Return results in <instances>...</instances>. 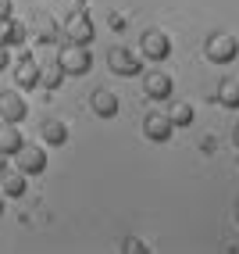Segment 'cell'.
Here are the masks:
<instances>
[{
  "instance_id": "7402d4cb",
  "label": "cell",
  "mask_w": 239,
  "mask_h": 254,
  "mask_svg": "<svg viewBox=\"0 0 239 254\" xmlns=\"http://www.w3.org/2000/svg\"><path fill=\"white\" fill-rule=\"evenodd\" d=\"M11 64V47H0V72H7Z\"/></svg>"
},
{
  "instance_id": "83f0119b",
  "label": "cell",
  "mask_w": 239,
  "mask_h": 254,
  "mask_svg": "<svg viewBox=\"0 0 239 254\" xmlns=\"http://www.w3.org/2000/svg\"><path fill=\"white\" fill-rule=\"evenodd\" d=\"M0 126H4V122H0Z\"/></svg>"
},
{
  "instance_id": "7a4b0ae2",
  "label": "cell",
  "mask_w": 239,
  "mask_h": 254,
  "mask_svg": "<svg viewBox=\"0 0 239 254\" xmlns=\"http://www.w3.org/2000/svg\"><path fill=\"white\" fill-rule=\"evenodd\" d=\"M203 54H207L211 64H232L239 58V40L232 32H214V36H207V43H203Z\"/></svg>"
},
{
  "instance_id": "5b68a950",
  "label": "cell",
  "mask_w": 239,
  "mask_h": 254,
  "mask_svg": "<svg viewBox=\"0 0 239 254\" xmlns=\"http://www.w3.org/2000/svg\"><path fill=\"white\" fill-rule=\"evenodd\" d=\"M107 64H111V72L122 75V79H132V75L143 72V58L132 54L129 47H111L107 50Z\"/></svg>"
},
{
  "instance_id": "603a6c76",
  "label": "cell",
  "mask_w": 239,
  "mask_h": 254,
  "mask_svg": "<svg viewBox=\"0 0 239 254\" xmlns=\"http://www.w3.org/2000/svg\"><path fill=\"white\" fill-rule=\"evenodd\" d=\"M111 29H125V18H122V14H111Z\"/></svg>"
},
{
  "instance_id": "f1b7e54d",
  "label": "cell",
  "mask_w": 239,
  "mask_h": 254,
  "mask_svg": "<svg viewBox=\"0 0 239 254\" xmlns=\"http://www.w3.org/2000/svg\"><path fill=\"white\" fill-rule=\"evenodd\" d=\"M236 218H239V215H236Z\"/></svg>"
},
{
  "instance_id": "4316f807",
  "label": "cell",
  "mask_w": 239,
  "mask_h": 254,
  "mask_svg": "<svg viewBox=\"0 0 239 254\" xmlns=\"http://www.w3.org/2000/svg\"><path fill=\"white\" fill-rule=\"evenodd\" d=\"M82 4H86V0H82Z\"/></svg>"
},
{
  "instance_id": "ac0fdd59",
  "label": "cell",
  "mask_w": 239,
  "mask_h": 254,
  "mask_svg": "<svg viewBox=\"0 0 239 254\" xmlns=\"http://www.w3.org/2000/svg\"><path fill=\"white\" fill-rule=\"evenodd\" d=\"M193 118H196V111H193V104H172V111H168V122H172L175 129H186V126H193Z\"/></svg>"
},
{
  "instance_id": "ba28073f",
  "label": "cell",
  "mask_w": 239,
  "mask_h": 254,
  "mask_svg": "<svg viewBox=\"0 0 239 254\" xmlns=\"http://www.w3.org/2000/svg\"><path fill=\"white\" fill-rule=\"evenodd\" d=\"M140 50H143L146 61H164L172 54V40H168V32H161V29H146L140 36Z\"/></svg>"
},
{
  "instance_id": "ffe728a7",
  "label": "cell",
  "mask_w": 239,
  "mask_h": 254,
  "mask_svg": "<svg viewBox=\"0 0 239 254\" xmlns=\"http://www.w3.org/2000/svg\"><path fill=\"white\" fill-rule=\"evenodd\" d=\"M122 251H129V254H146L150 247H146L143 240H136V236H129V240H125V247H122Z\"/></svg>"
},
{
  "instance_id": "9a60e30c",
  "label": "cell",
  "mask_w": 239,
  "mask_h": 254,
  "mask_svg": "<svg viewBox=\"0 0 239 254\" xmlns=\"http://www.w3.org/2000/svg\"><path fill=\"white\" fill-rule=\"evenodd\" d=\"M25 172H7L4 168V183H0V193L4 197H11V200H18V197H25Z\"/></svg>"
},
{
  "instance_id": "7c38bea8",
  "label": "cell",
  "mask_w": 239,
  "mask_h": 254,
  "mask_svg": "<svg viewBox=\"0 0 239 254\" xmlns=\"http://www.w3.org/2000/svg\"><path fill=\"white\" fill-rule=\"evenodd\" d=\"M90 108H93V115H100V118H114L118 111H122V100H118L111 90H93Z\"/></svg>"
},
{
  "instance_id": "5bb4252c",
  "label": "cell",
  "mask_w": 239,
  "mask_h": 254,
  "mask_svg": "<svg viewBox=\"0 0 239 254\" xmlns=\"http://www.w3.org/2000/svg\"><path fill=\"white\" fill-rule=\"evenodd\" d=\"M40 136H43V143H50V147H64V143H68V126L57 122V118H47V122L40 126Z\"/></svg>"
},
{
  "instance_id": "8fae6325",
  "label": "cell",
  "mask_w": 239,
  "mask_h": 254,
  "mask_svg": "<svg viewBox=\"0 0 239 254\" xmlns=\"http://www.w3.org/2000/svg\"><path fill=\"white\" fill-rule=\"evenodd\" d=\"M172 132H175V126L168 122V115L150 111V115L143 118V136H146V140H153V143H164V140H172Z\"/></svg>"
},
{
  "instance_id": "44dd1931",
  "label": "cell",
  "mask_w": 239,
  "mask_h": 254,
  "mask_svg": "<svg viewBox=\"0 0 239 254\" xmlns=\"http://www.w3.org/2000/svg\"><path fill=\"white\" fill-rule=\"evenodd\" d=\"M14 14V0H0V18H11Z\"/></svg>"
},
{
  "instance_id": "484cf974",
  "label": "cell",
  "mask_w": 239,
  "mask_h": 254,
  "mask_svg": "<svg viewBox=\"0 0 239 254\" xmlns=\"http://www.w3.org/2000/svg\"><path fill=\"white\" fill-rule=\"evenodd\" d=\"M0 211H4V193H0Z\"/></svg>"
},
{
  "instance_id": "30bf717a",
  "label": "cell",
  "mask_w": 239,
  "mask_h": 254,
  "mask_svg": "<svg viewBox=\"0 0 239 254\" xmlns=\"http://www.w3.org/2000/svg\"><path fill=\"white\" fill-rule=\"evenodd\" d=\"M172 90H175V82H172V75H168V72H150V75H143V93H146V100H168V97H172Z\"/></svg>"
},
{
  "instance_id": "3957f363",
  "label": "cell",
  "mask_w": 239,
  "mask_h": 254,
  "mask_svg": "<svg viewBox=\"0 0 239 254\" xmlns=\"http://www.w3.org/2000/svg\"><path fill=\"white\" fill-rule=\"evenodd\" d=\"M11 161H14V168L25 172V176H43V172H47V150L36 147V143H22V147L11 154Z\"/></svg>"
},
{
  "instance_id": "d4e9b609",
  "label": "cell",
  "mask_w": 239,
  "mask_h": 254,
  "mask_svg": "<svg viewBox=\"0 0 239 254\" xmlns=\"http://www.w3.org/2000/svg\"><path fill=\"white\" fill-rule=\"evenodd\" d=\"M232 143H236V150H239V129H236V132H232Z\"/></svg>"
},
{
  "instance_id": "4fadbf2b",
  "label": "cell",
  "mask_w": 239,
  "mask_h": 254,
  "mask_svg": "<svg viewBox=\"0 0 239 254\" xmlns=\"http://www.w3.org/2000/svg\"><path fill=\"white\" fill-rule=\"evenodd\" d=\"M29 40V29L14 18H0V47H22Z\"/></svg>"
},
{
  "instance_id": "277c9868",
  "label": "cell",
  "mask_w": 239,
  "mask_h": 254,
  "mask_svg": "<svg viewBox=\"0 0 239 254\" xmlns=\"http://www.w3.org/2000/svg\"><path fill=\"white\" fill-rule=\"evenodd\" d=\"M93 36H96V29H93L90 11L86 7H75L72 14H68V22H64V40H72V43H93Z\"/></svg>"
},
{
  "instance_id": "cb8c5ba5",
  "label": "cell",
  "mask_w": 239,
  "mask_h": 254,
  "mask_svg": "<svg viewBox=\"0 0 239 254\" xmlns=\"http://www.w3.org/2000/svg\"><path fill=\"white\" fill-rule=\"evenodd\" d=\"M7 161H11L7 154H0V172H4V168H7Z\"/></svg>"
},
{
  "instance_id": "8992f818",
  "label": "cell",
  "mask_w": 239,
  "mask_h": 254,
  "mask_svg": "<svg viewBox=\"0 0 239 254\" xmlns=\"http://www.w3.org/2000/svg\"><path fill=\"white\" fill-rule=\"evenodd\" d=\"M29 118V104L18 90H0V122L7 126H22Z\"/></svg>"
},
{
  "instance_id": "d6986e66",
  "label": "cell",
  "mask_w": 239,
  "mask_h": 254,
  "mask_svg": "<svg viewBox=\"0 0 239 254\" xmlns=\"http://www.w3.org/2000/svg\"><path fill=\"white\" fill-rule=\"evenodd\" d=\"M64 82V72L57 68V61L50 64V68H40V86H47V90H57Z\"/></svg>"
},
{
  "instance_id": "e0dca14e",
  "label": "cell",
  "mask_w": 239,
  "mask_h": 254,
  "mask_svg": "<svg viewBox=\"0 0 239 254\" xmlns=\"http://www.w3.org/2000/svg\"><path fill=\"white\" fill-rule=\"evenodd\" d=\"M22 143H25V136L18 132V126H7V122L0 126V154H7V158H11Z\"/></svg>"
},
{
  "instance_id": "9c48e42d",
  "label": "cell",
  "mask_w": 239,
  "mask_h": 254,
  "mask_svg": "<svg viewBox=\"0 0 239 254\" xmlns=\"http://www.w3.org/2000/svg\"><path fill=\"white\" fill-rule=\"evenodd\" d=\"M14 82H18V90H36L40 86V64L32 54H22L14 61Z\"/></svg>"
},
{
  "instance_id": "6da1fadb",
  "label": "cell",
  "mask_w": 239,
  "mask_h": 254,
  "mask_svg": "<svg viewBox=\"0 0 239 254\" xmlns=\"http://www.w3.org/2000/svg\"><path fill=\"white\" fill-rule=\"evenodd\" d=\"M57 68L68 75V79H79V75H90L93 68V54H90V43H72L57 50Z\"/></svg>"
},
{
  "instance_id": "52a82bcc",
  "label": "cell",
  "mask_w": 239,
  "mask_h": 254,
  "mask_svg": "<svg viewBox=\"0 0 239 254\" xmlns=\"http://www.w3.org/2000/svg\"><path fill=\"white\" fill-rule=\"evenodd\" d=\"M29 36L36 47H50V43H57L61 40V25L54 14H36V18L29 22Z\"/></svg>"
},
{
  "instance_id": "2e32d148",
  "label": "cell",
  "mask_w": 239,
  "mask_h": 254,
  "mask_svg": "<svg viewBox=\"0 0 239 254\" xmlns=\"http://www.w3.org/2000/svg\"><path fill=\"white\" fill-rule=\"evenodd\" d=\"M218 104H225L232 111H239V79H221L218 82Z\"/></svg>"
}]
</instances>
